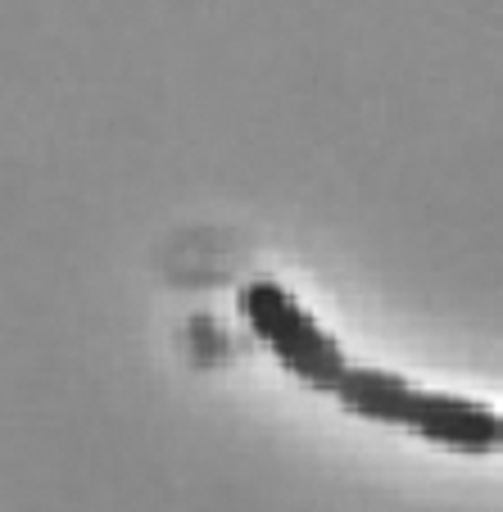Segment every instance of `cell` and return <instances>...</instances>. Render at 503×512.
<instances>
[{
	"label": "cell",
	"mask_w": 503,
	"mask_h": 512,
	"mask_svg": "<svg viewBox=\"0 0 503 512\" xmlns=\"http://www.w3.org/2000/svg\"><path fill=\"white\" fill-rule=\"evenodd\" d=\"M336 399L345 413L381 426H404L440 449L454 454H494L499 449L503 417L490 404L467 395H445V390H417L404 377L381 368H354L349 363L345 381L336 386Z\"/></svg>",
	"instance_id": "1"
},
{
	"label": "cell",
	"mask_w": 503,
	"mask_h": 512,
	"mask_svg": "<svg viewBox=\"0 0 503 512\" xmlns=\"http://www.w3.org/2000/svg\"><path fill=\"white\" fill-rule=\"evenodd\" d=\"M236 309H241L250 331L272 349V358L291 377H300L309 390L336 395V386L349 372L345 349L336 345L331 331L318 327V318L281 281H268V277L245 281L241 295H236Z\"/></svg>",
	"instance_id": "2"
},
{
	"label": "cell",
	"mask_w": 503,
	"mask_h": 512,
	"mask_svg": "<svg viewBox=\"0 0 503 512\" xmlns=\"http://www.w3.org/2000/svg\"><path fill=\"white\" fill-rule=\"evenodd\" d=\"M499 449H503V431H499Z\"/></svg>",
	"instance_id": "3"
}]
</instances>
